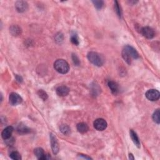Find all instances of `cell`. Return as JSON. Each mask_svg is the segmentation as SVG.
<instances>
[{
    "mask_svg": "<svg viewBox=\"0 0 160 160\" xmlns=\"http://www.w3.org/2000/svg\"><path fill=\"white\" fill-rule=\"evenodd\" d=\"M122 57L128 64H131L132 59H138L139 54L133 47L127 45L122 52Z\"/></svg>",
    "mask_w": 160,
    "mask_h": 160,
    "instance_id": "6da1fadb",
    "label": "cell"
},
{
    "mask_svg": "<svg viewBox=\"0 0 160 160\" xmlns=\"http://www.w3.org/2000/svg\"><path fill=\"white\" fill-rule=\"evenodd\" d=\"M88 59L94 65L100 67L103 65L104 58L101 54L96 52H91L88 54Z\"/></svg>",
    "mask_w": 160,
    "mask_h": 160,
    "instance_id": "7a4b0ae2",
    "label": "cell"
},
{
    "mask_svg": "<svg viewBox=\"0 0 160 160\" xmlns=\"http://www.w3.org/2000/svg\"><path fill=\"white\" fill-rule=\"evenodd\" d=\"M54 68L61 74H66L70 70L69 64L65 60L60 59L57 60L54 63Z\"/></svg>",
    "mask_w": 160,
    "mask_h": 160,
    "instance_id": "3957f363",
    "label": "cell"
},
{
    "mask_svg": "<svg viewBox=\"0 0 160 160\" xmlns=\"http://www.w3.org/2000/svg\"><path fill=\"white\" fill-rule=\"evenodd\" d=\"M94 128L98 131H103L107 128V122L103 118H98L94 121Z\"/></svg>",
    "mask_w": 160,
    "mask_h": 160,
    "instance_id": "277c9868",
    "label": "cell"
},
{
    "mask_svg": "<svg viewBox=\"0 0 160 160\" xmlns=\"http://www.w3.org/2000/svg\"><path fill=\"white\" fill-rule=\"evenodd\" d=\"M9 103L13 106H16V105H18L22 103L23 99L18 94L16 93H11L9 94Z\"/></svg>",
    "mask_w": 160,
    "mask_h": 160,
    "instance_id": "5b68a950",
    "label": "cell"
},
{
    "mask_svg": "<svg viewBox=\"0 0 160 160\" xmlns=\"http://www.w3.org/2000/svg\"><path fill=\"white\" fill-rule=\"evenodd\" d=\"M145 95L148 100L152 101H155L159 100L160 96V93L158 90L152 89V90H149L146 92Z\"/></svg>",
    "mask_w": 160,
    "mask_h": 160,
    "instance_id": "8992f818",
    "label": "cell"
},
{
    "mask_svg": "<svg viewBox=\"0 0 160 160\" xmlns=\"http://www.w3.org/2000/svg\"><path fill=\"white\" fill-rule=\"evenodd\" d=\"M50 139H51V145H52V148L53 153L54 155L58 154V153L59 152V145L58 143L57 139L55 136H54L53 133L50 134Z\"/></svg>",
    "mask_w": 160,
    "mask_h": 160,
    "instance_id": "52a82bcc",
    "label": "cell"
},
{
    "mask_svg": "<svg viewBox=\"0 0 160 160\" xmlns=\"http://www.w3.org/2000/svg\"><path fill=\"white\" fill-rule=\"evenodd\" d=\"M15 7L17 11L19 13H23L28 9V5L26 1H18L15 3Z\"/></svg>",
    "mask_w": 160,
    "mask_h": 160,
    "instance_id": "ba28073f",
    "label": "cell"
},
{
    "mask_svg": "<svg viewBox=\"0 0 160 160\" xmlns=\"http://www.w3.org/2000/svg\"><path fill=\"white\" fill-rule=\"evenodd\" d=\"M141 33L145 38L148 39H152L155 36L154 30L148 26L143 27L141 29Z\"/></svg>",
    "mask_w": 160,
    "mask_h": 160,
    "instance_id": "9c48e42d",
    "label": "cell"
},
{
    "mask_svg": "<svg viewBox=\"0 0 160 160\" xmlns=\"http://www.w3.org/2000/svg\"><path fill=\"white\" fill-rule=\"evenodd\" d=\"M13 131V128L11 126L6 127L5 128L1 133V137L5 139V140H7V139L11 138V135Z\"/></svg>",
    "mask_w": 160,
    "mask_h": 160,
    "instance_id": "30bf717a",
    "label": "cell"
},
{
    "mask_svg": "<svg viewBox=\"0 0 160 160\" xmlns=\"http://www.w3.org/2000/svg\"><path fill=\"white\" fill-rule=\"evenodd\" d=\"M69 93L70 89L66 86H61L56 89V93L60 96H66Z\"/></svg>",
    "mask_w": 160,
    "mask_h": 160,
    "instance_id": "8fae6325",
    "label": "cell"
},
{
    "mask_svg": "<svg viewBox=\"0 0 160 160\" xmlns=\"http://www.w3.org/2000/svg\"><path fill=\"white\" fill-rule=\"evenodd\" d=\"M35 155L38 159L40 160H44V159H47L48 158L46 157V154L44 152V150L42 148H37L35 149Z\"/></svg>",
    "mask_w": 160,
    "mask_h": 160,
    "instance_id": "7c38bea8",
    "label": "cell"
},
{
    "mask_svg": "<svg viewBox=\"0 0 160 160\" xmlns=\"http://www.w3.org/2000/svg\"><path fill=\"white\" fill-rule=\"evenodd\" d=\"M130 137L132 139V141L134 143L135 146H137L138 148H140V145H141L140 141H139V139L138 138V137L137 135V133H136L133 130H131L130 131Z\"/></svg>",
    "mask_w": 160,
    "mask_h": 160,
    "instance_id": "4fadbf2b",
    "label": "cell"
},
{
    "mask_svg": "<svg viewBox=\"0 0 160 160\" xmlns=\"http://www.w3.org/2000/svg\"><path fill=\"white\" fill-rule=\"evenodd\" d=\"M108 87L110 88L111 91L112 92V93H113L114 94L118 93L119 90V86H118V84L114 82V81H110L108 83Z\"/></svg>",
    "mask_w": 160,
    "mask_h": 160,
    "instance_id": "5bb4252c",
    "label": "cell"
},
{
    "mask_svg": "<svg viewBox=\"0 0 160 160\" xmlns=\"http://www.w3.org/2000/svg\"><path fill=\"white\" fill-rule=\"evenodd\" d=\"M9 31L13 36H18L21 33V29L17 25H12L9 28Z\"/></svg>",
    "mask_w": 160,
    "mask_h": 160,
    "instance_id": "9a60e30c",
    "label": "cell"
},
{
    "mask_svg": "<svg viewBox=\"0 0 160 160\" xmlns=\"http://www.w3.org/2000/svg\"><path fill=\"white\" fill-rule=\"evenodd\" d=\"M88 126L85 123H80L77 125V130L81 133H85L88 131Z\"/></svg>",
    "mask_w": 160,
    "mask_h": 160,
    "instance_id": "2e32d148",
    "label": "cell"
},
{
    "mask_svg": "<svg viewBox=\"0 0 160 160\" xmlns=\"http://www.w3.org/2000/svg\"><path fill=\"white\" fill-rule=\"evenodd\" d=\"M17 131L19 134H26L30 131V130L25 125L21 123L18 125V128H17Z\"/></svg>",
    "mask_w": 160,
    "mask_h": 160,
    "instance_id": "e0dca14e",
    "label": "cell"
},
{
    "mask_svg": "<svg viewBox=\"0 0 160 160\" xmlns=\"http://www.w3.org/2000/svg\"><path fill=\"white\" fill-rule=\"evenodd\" d=\"M60 130L61 132L64 135H68L71 133V129L68 126L66 125H61V127H60Z\"/></svg>",
    "mask_w": 160,
    "mask_h": 160,
    "instance_id": "ac0fdd59",
    "label": "cell"
},
{
    "mask_svg": "<svg viewBox=\"0 0 160 160\" xmlns=\"http://www.w3.org/2000/svg\"><path fill=\"white\" fill-rule=\"evenodd\" d=\"M114 9H115V11H116V14L118 16L119 18H121L122 16V11H121L120 5H119V3L117 1H114Z\"/></svg>",
    "mask_w": 160,
    "mask_h": 160,
    "instance_id": "d6986e66",
    "label": "cell"
},
{
    "mask_svg": "<svg viewBox=\"0 0 160 160\" xmlns=\"http://www.w3.org/2000/svg\"><path fill=\"white\" fill-rule=\"evenodd\" d=\"M159 110H156L155 113L153 114V120L155 123H156L157 124H159L160 123V118H159Z\"/></svg>",
    "mask_w": 160,
    "mask_h": 160,
    "instance_id": "ffe728a7",
    "label": "cell"
},
{
    "mask_svg": "<svg viewBox=\"0 0 160 160\" xmlns=\"http://www.w3.org/2000/svg\"><path fill=\"white\" fill-rule=\"evenodd\" d=\"M9 157L12 159L14 160H20L21 159V155L19 154L18 152L17 151H13L11 153V154L9 155Z\"/></svg>",
    "mask_w": 160,
    "mask_h": 160,
    "instance_id": "44dd1931",
    "label": "cell"
},
{
    "mask_svg": "<svg viewBox=\"0 0 160 160\" xmlns=\"http://www.w3.org/2000/svg\"><path fill=\"white\" fill-rule=\"evenodd\" d=\"M71 42H72L73 44H74V45H75L76 46L79 45V43H80L79 38H78V36L76 33H74V34H72V35H71Z\"/></svg>",
    "mask_w": 160,
    "mask_h": 160,
    "instance_id": "7402d4cb",
    "label": "cell"
},
{
    "mask_svg": "<svg viewBox=\"0 0 160 160\" xmlns=\"http://www.w3.org/2000/svg\"><path fill=\"white\" fill-rule=\"evenodd\" d=\"M92 3H93V5H94V7L98 9H101L104 5V2L103 1H97V0H95V1H92Z\"/></svg>",
    "mask_w": 160,
    "mask_h": 160,
    "instance_id": "603a6c76",
    "label": "cell"
},
{
    "mask_svg": "<svg viewBox=\"0 0 160 160\" xmlns=\"http://www.w3.org/2000/svg\"><path fill=\"white\" fill-rule=\"evenodd\" d=\"M38 94L39 97L40 98H42V99L43 101L46 100L48 99V96L47 93H46L45 91H44L43 90H39L38 91Z\"/></svg>",
    "mask_w": 160,
    "mask_h": 160,
    "instance_id": "cb8c5ba5",
    "label": "cell"
},
{
    "mask_svg": "<svg viewBox=\"0 0 160 160\" xmlns=\"http://www.w3.org/2000/svg\"><path fill=\"white\" fill-rule=\"evenodd\" d=\"M72 60L74 64H75L76 66H79L80 64V61L78 58V57L77 56L76 54H72Z\"/></svg>",
    "mask_w": 160,
    "mask_h": 160,
    "instance_id": "d4e9b609",
    "label": "cell"
},
{
    "mask_svg": "<svg viewBox=\"0 0 160 160\" xmlns=\"http://www.w3.org/2000/svg\"><path fill=\"white\" fill-rule=\"evenodd\" d=\"M55 39H56V42H57L59 43H61V42H62L63 41V36L62 34L59 33V35H56Z\"/></svg>",
    "mask_w": 160,
    "mask_h": 160,
    "instance_id": "484cf974",
    "label": "cell"
},
{
    "mask_svg": "<svg viewBox=\"0 0 160 160\" xmlns=\"http://www.w3.org/2000/svg\"><path fill=\"white\" fill-rule=\"evenodd\" d=\"M16 80L18 81V82H22L23 81V78L21 76H18V75H16Z\"/></svg>",
    "mask_w": 160,
    "mask_h": 160,
    "instance_id": "4316f807",
    "label": "cell"
},
{
    "mask_svg": "<svg viewBox=\"0 0 160 160\" xmlns=\"http://www.w3.org/2000/svg\"><path fill=\"white\" fill-rule=\"evenodd\" d=\"M80 155V157H82L83 158H85V159H91L90 157H88V156H84V155Z\"/></svg>",
    "mask_w": 160,
    "mask_h": 160,
    "instance_id": "83f0119b",
    "label": "cell"
},
{
    "mask_svg": "<svg viewBox=\"0 0 160 160\" xmlns=\"http://www.w3.org/2000/svg\"><path fill=\"white\" fill-rule=\"evenodd\" d=\"M129 158H130V159H135V158L133 157V155L132 154L129 155Z\"/></svg>",
    "mask_w": 160,
    "mask_h": 160,
    "instance_id": "f1b7e54d",
    "label": "cell"
}]
</instances>
